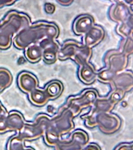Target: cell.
Returning a JSON list of instances; mask_svg holds the SVG:
<instances>
[{
    "label": "cell",
    "instance_id": "obj_1",
    "mask_svg": "<svg viewBox=\"0 0 133 150\" xmlns=\"http://www.w3.org/2000/svg\"><path fill=\"white\" fill-rule=\"evenodd\" d=\"M94 26V21L89 15H82L77 18L73 24V30L77 35H84Z\"/></svg>",
    "mask_w": 133,
    "mask_h": 150
},
{
    "label": "cell",
    "instance_id": "obj_2",
    "mask_svg": "<svg viewBox=\"0 0 133 150\" xmlns=\"http://www.w3.org/2000/svg\"><path fill=\"white\" fill-rule=\"evenodd\" d=\"M84 42L86 47H91L100 43L104 36V32L98 26H93L86 34Z\"/></svg>",
    "mask_w": 133,
    "mask_h": 150
},
{
    "label": "cell",
    "instance_id": "obj_3",
    "mask_svg": "<svg viewBox=\"0 0 133 150\" xmlns=\"http://www.w3.org/2000/svg\"><path fill=\"white\" fill-rule=\"evenodd\" d=\"M40 47L35 44L27 47L26 51V56L28 60L32 62H37L40 60L43 54L41 48Z\"/></svg>",
    "mask_w": 133,
    "mask_h": 150
},
{
    "label": "cell",
    "instance_id": "obj_4",
    "mask_svg": "<svg viewBox=\"0 0 133 150\" xmlns=\"http://www.w3.org/2000/svg\"><path fill=\"white\" fill-rule=\"evenodd\" d=\"M51 45L46 47L43 53L44 60L46 63H54L56 60L58 47H52Z\"/></svg>",
    "mask_w": 133,
    "mask_h": 150
},
{
    "label": "cell",
    "instance_id": "obj_5",
    "mask_svg": "<svg viewBox=\"0 0 133 150\" xmlns=\"http://www.w3.org/2000/svg\"><path fill=\"white\" fill-rule=\"evenodd\" d=\"M46 12L49 13H52L54 12L55 8L54 6L51 4H46Z\"/></svg>",
    "mask_w": 133,
    "mask_h": 150
},
{
    "label": "cell",
    "instance_id": "obj_6",
    "mask_svg": "<svg viewBox=\"0 0 133 150\" xmlns=\"http://www.w3.org/2000/svg\"><path fill=\"white\" fill-rule=\"evenodd\" d=\"M59 2H60V4L63 5H69L70 4H71L72 2H73V1H58Z\"/></svg>",
    "mask_w": 133,
    "mask_h": 150
}]
</instances>
